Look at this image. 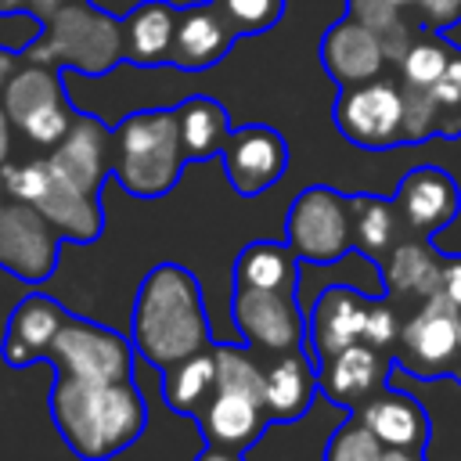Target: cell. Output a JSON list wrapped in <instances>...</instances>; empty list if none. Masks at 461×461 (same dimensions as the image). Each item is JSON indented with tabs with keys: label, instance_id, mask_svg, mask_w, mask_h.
Masks as SVG:
<instances>
[{
	"label": "cell",
	"instance_id": "cell-31",
	"mask_svg": "<svg viewBox=\"0 0 461 461\" xmlns=\"http://www.w3.org/2000/svg\"><path fill=\"white\" fill-rule=\"evenodd\" d=\"M382 454H385V447L364 425V418L357 411L331 432V439L324 447V461H382Z\"/></svg>",
	"mask_w": 461,
	"mask_h": 461
},
{
	"label": "cell",
	"instance_id": "cell-38",
	"mask_svg": "<svg viewBox=\"0 0 461 461\" xmlns=\"http://www.w3.org/2000/svg\"><path fill=\"white\" fill-rule=\"evenodd\" d=\"M421 25L432 32H447L461 22V0H414Z\"/></svg>",
	"mask_w": 461,
	"mask_h": 461
},
{
	"label": "cell",
	"instance_id": "cell-24",
	"mask_svg": "<svg viewBox=\"0 0 461 461\" xmlns=\"http://www.w3.org/2000/svg\"><path fill=\"white\" fill-rule=\"evenodd\" d=\"M382 267V285L389 295L396 299H429L439 292V277H443V256H436V249L425 238H411V241H396L393 252L378 263Z\"/></svg>",
	"mask_w": 461,
	"mask_h": 461
},
{
	"label": "cell",
	"instance_id": "cell-18",
	"mask_svg": "<svg viewBox=\"0 0 461 461\" xmlns=\"http://www.w3.org/2000/svg\"><path fill=\"white\" fill-rule=\"evenodd\" d=\"M367 306H371V299H364L349 285H328L317 295V303L306 317V342H310V353L317 364L364 339Z\"/></svg>",
	"mask_w": 461,
	"mask_h": 461
},
{
	"label": "cell",
	"instance_id": "cell-30",
	"mask_svg": "<svg viewBox=\"0 0 461 461\" xmlns=\"http://www.w3.org/2000/svg\"><path fill=\"white\" fill-rule=\"evenodd\" d=\"M450 58H454V50H450L447 43H439V40H414V43L407 47L403 61H400L403 83H407V86L432 90V86L443 79Z\"/></svg>",
	"mask_w": 461,
	"mask_h": 461
},
{
	"label": "cell",
	"instance_id": "cell-9",
	"mask_svg": "<svg viewBox=\"0 0 461 461\" xmlns=\"http://www.w3.org/2000/svg\"><path fill=\"white\" fill-rule=\"evenodd\" d=\"M133 360H137V349L130 335L76 313L58 328L47 357V364H54L58 375H76L90 382L133 378Z\"/></svg>",
	"mask_w": 461,
	"mask_h": 461
},
{
	"label": "cell",
	"instance_id": "cell-29",
	"mask_svg": "<svg viewBox=\"0 0 461 461\" xmlns=\"http://www.w3.org/2000/svg\"><path fill=\"white\" fill-rule=\"evenodd\" d=\"M349 209H353V249L364 252L371 263H382L400 234L396 205L378 194H349Z\"/></svg>",
	"mask_w": 461,
	"mask_h": 461
},
{
	"label": "cell",
	"instance_id": "cell-28",
	"mask_svg": "<svg viewBox=\"0 0 461 461\" xmlns=\"http://www.w3.org/2000/svg\"><path fill=\"white\" fill-rule=\"evenodd\" d=\"M176 119H180V140H184L187 162H205L223 151L230 122H227V108L220 101H212L205 94L187 97L176 108Z\"/></svg>",
	"mask_w": 461,
	"mask_h": 461
},
{
	"label": "cell",
	"instance_id": "cell-3",
	"mask_svg": "<svg viewBox=\"0 0 461 461\" xmlns=\"http://www.w3.org/2000/svg\"><path fill=\"white\" fill-rule=\"evenodd\" d=\"M220 385L212 403L198 418V432L209 447L245 454L270 425L263 396V360L249 346L216 342Z\"/></svg>",
	"mask_w": 461,
	"mask_h": 461
},
{
	"label": "cell",
	"instance_id": "cell-21",
	"mask_svg": "<svg viewBox=\"0 0 461 461\" xmlns=\"http://www.w3.org/2000/svg\"><path fill=\"white\" fill-rule=\"evenodd\" d=\"M263 360V396H267V414L270 421H295L310 411L313 396L321 393L317 382V364L306 357V349H288L277 357H259Z\"/></svg>",
	"mask_w": 461,
	"mask_h": 461
},
{
	"label": "cell",
	"instance_id": "cell-41",
	"mask_svg": "<svg viewBox=\"0 0 461 461\" xmlns=\"http://www.w3.org/2000/svg\"><path fill=\"white\" fill-rule=\"evenodd\" d=\"M11 115L4 112V104H0V166L7 162V155H11Z\"/></svg>",
	"mask_w": 461,
	"mask_h": 461
},
{
	"label": "cell",
	"instance_id": "cell-36",
	"mask_svg": "<svg viewBox=\"0 0 461 461\" xmlns=\"http://www.w3.org/2000/svg\"><path fill=\"white\" fill-rule=\"evenodd\" d=\"M414 0H346V11L357 18V22H364V25H371L378 36L382 32H389L393 25H400L403 22V7H411Z\"/></svg>",
	"mask_w": 461,
	"mask_h": 461
},
{
	"label": "cell",
	"instance_id": "cell-11",
	"mask_svg": "<svg viewBox=\"0 0 461 461\" xmlns=\"http://www.w3.org/2000/svg\"><path fill=\"white\" fill-rule=\"evenodd\" d=\"M230 317L241 342L256 357H277L306 342V317L288 288H241L234 285Z\"/></svg>",
	"mask_w": 461,
	"mask_h": 461
},
{
	"label": "cell",
	"instance_id": "cell-27",
	"mask_svg": "<svg viewBox=\"0 0 461 461\" xmlns=\"http://www.w3.org/2000/svg\"><path fill=\"white\" fill-rule=\"evenodd\" d=\"M176 7L166 0H144L126 18V58L137 65L169 61L173 32H176Z\"/></svg>",
	"mask_w": 461,
	"mask_h": 461
},
{
	"label": "cell",
	"instance_id": "cell-33",
	"mask_svg": "<svg viewBox=\"0 0 461 461\" xmlns=\"http://www.w3.org/2000/svg\"><path fill=\"white\" fill-rule=\"evenodd\" d=\"M216 7L227 18V25L234 29V36H245V32L270 29L281 18L285 0H216Z\"/></svg>",
	"mask_w": 461,
	"mask_h": 461
},
{
	"label": "cell",
	"instance_id": "cell-46",
	"mask_svg": "<svg viewBox=\"0 0 461 461\" xmlns=\"http://www.w3.org/2000/svg\"><path fill=\"white\" fill-rule=\"evenodd\" d=\"M450 375H454V378H461V353H457V360H454V367H450Z\"/></svg>",
	"mask_w": 461,
	"mask_h": 461
},
{
	"label": "cell",
	"instance_id": "cell-14",
	"mask_svg": "<svg viewBox=\"0 0 461 461\" xmlns=\"http://www.w3.org/2000/svg\"><path fill=\"white\" fill-rule=\"evenodd\" d=\"M220 158H223V173H227L230 187L241 198H256L285 176L288 144L274 126L249 122V126H238L227 133Z\"/></svg>",
	"mask_w": 461,
	"mask_h": 461
},
{
	"label": "cell",
	"instance_id": "cell-23",
	"mask_svg": "<svg viewBox=\"0 0 461 461\" xmlns=\"http://www.w3.org/2000/svg\"><path fill=\"white\" fill-rule=\"evenodd\" d=\"M364 425L378 436V443L385 450H421L429 443V414L425 407L400 393V389H378L360 411Z\"/></svg>",
	"mask_w": 461,
	"mask_h": 461
},
{
	"label": "cell",
	"instance_id": "cell-8",
	"mask_svg": "<svg viewBox=\"0 0 461 461\" xmlns=\"http://www.w3.org/2000/svg\"><path fill=\"white\" fill-rule=\"evenodd\" d=\"M61 234L25 198L11 194L0 173V270L25 285H43L61 256Z\"/></svg>",
	"mask_w": 461,
	"mask_h": 461
},
{
	"label": "cell",
	"instance_id": "cell-26",
	"mask_svg": "<svg viewBox=\"0 0 461 461\" xmlns=\"http://www.w3.org/2000/svg\"><path fill=\"white\" fill-rule=\"evenodd\" d=\"M299 256L288 241H249L234 259V285L241 288H288L299 285Z\"/></svg>",
	"mask_w": 461,
	"mask_h": 461
},
{
	"label": "cell",
	"instance_id": "cell-47",
	"mask_svg": "<svg viewBox=\"0 0 461 461\" xmlns=\"http://www.w3.org/2000/svg\"><path fill=\"white\" fill-rule=\"evenodd\" d=\"M457 335H461V310H457Z\"/></svg>",
	"mask_w": 461,
	"mask_h": 461
},
{
	"label": "cell",
	"instance_id": "cell-13",
	"mask_svg": "<svg viewBox=\"0 0 461 461\" xmlns=\"http://www.w3.org/2000/svg\"><path fill=\"white\" fill-rule=\"evenodd\" d=\"M457 353H461L457 306L443 292H436L421 299L418 310L403 321L396 339V364L418 378H436L454 367Z\"/></svg>",
	"mask_w": 461,
	"mask_h": 461
},
{
	"label": "cell",
	"instance_id": "cell-2",
	"mask_svg": "<svg viewBox=\"0 0 461 461\" xmlns=\"http://www.w3.org/2000/svg\"><path fill=\"white\" fill-rule=\"evenodd\" d=\"M130 339L137 357L158 371L212 342L202 285L184 263H155L144 274L130 310Z\"/></svg>",
	"mask_w": 461,
	"mask_h": 461
},
{
	"label": "cell",
	"instance_id": "cell-10",
	"mask_svg": "<svg viewBox=\"0 0 461 461\" xmlns=\"http://www.w3.org/2000/svg\"><path fill=\"white\" fill-rule=\"evenodd\" d=\"M0 104L11 115V122L32 144H43V148H54L76 122V112L68 108V97H65L61 72H54L50 65L29 61L25 68H18L7 79Z\"/></svg>",
	"mask_w": 461,
	"mask_h": 461
},
{
	"label": "cell",
	"instance_id": "cell-44",
	"mask_svg": "<svg viewBox=\"0 0 461 461\" xmlns=\"http://www.w3.org/2000/svg\"><path fill=\"white\" fill-rule=\"evenodd\" d=\"M382 461H425L421 450H385Z\"/></svg>",
	"mask_w": 461,
	"mask_h": 461
},
{
	"label": "cell",
	"instance_id": "cell-20",
	"mask_svg": "<svg viewBox=\"0 0 461 461\" xmlns=\"http://www.w3.org/2000/svg\"><path fill=\"white\" fill-rule=\"evenodd\" d=\"M321 61H324V72L339 86H357V83L378 79L389 58H385L382 36L371 25H364L353 14H346V18H339L324 32V40H321Z\"/></svg>",
	"mask_w": 461,
	"mask_h": 461
},
{
	"label": "cell",
	"instance_id": "cell-12",
	"mask_svg": "<svg viewBox=\"0 0 461 461\" xmlns=\"http://www.w3.org/2000/svg\"><path fill=\"white\" fill-rule=\"evenodd\" d=\"M335 126L349 144L367 151L403 144V90L382 76L342 86L335 101Z\"/></svg>",
	"mask_w": 461,
	"mask_h": 461
},
{
	"label": "cell",
	"instance_id": "cell-34",
	"mask_svg": "<svg viewBox=\"0 0 461 461\" xmlns=\"http://www.w3.org/2000/svg\"><path fill=\"white\" fill-rule=\"evenodd\" d=\"M43 32H47V22L40 14H32L29 7L0 11V50L25 54L32 43H40Z\"/></svg>",
	"mask_w": 461,
	"mask_h": 461
},
{
	"label": "cell",
	"instance_id": "cell-6",
	"mask_svg": "<svg viewBox=\"0 0 461 461\" xmlns=\"http://www.w3.org/2000/svg\"><path fill=\"white\" fill-rule=\"evenodd\" d=\"M4 184L11 194L32 202L65 241L76 245H90L101 238L104 230V209L101 198H90L86 191H79L76 184H68L65 176L54 173V166L47 158H32V162H18V166H0Z\"/></svg>",
	"mask_w": 461,
	"mask_h": 461
},
{
	"label": "cell",
	"instance_id": "cell-1",
	"mask_svg": "<svg viewBox=\"0 0 461 461\" xmlns=\"http://www.w3.org/2000/svg\"><path fill=\"white\" fill-rule=\"evenodd\" d=\"M47 407L58 436L79 461H112L148 429V403L133 378L90 382L54 375Z\"/></svg>",
	"mask_w": 461,
	"mask_h": 461
},
{
	"label": "cell",
	"instance_id": "cell-37",
	"mask_svg": "<svg viewBox=\"0 0 461 461\" xmlns=\"http://www.w3.org/2000/svg\"><path fill=\"white\" fill-rule=\"evenodd\" d=\"M400 313L393 303H375L367 306V328H364V342L378 346V349H396V339H400Z\"/></svg>",
	"mask_w": 461,
	"mask_h": 461
},
{
	"label": "cell",
	"instance_id": "cell-45",
	"mask_svg": "<svg viewBox=\"0 0 461 461\" xmlns=\"http://www.w3.org/2000/svg\"><path fill=\"white\" fill-rule=\"evenodd\" d=\"M25 0H0V11H14V7H22Z\"/></svg>",
	"mask_w": 461,
	"mask_h": 461
},
{
	"label": "cell",
	"instance_id": "cell-15",
	"mask_svg": "<svg viewBox=\"0 0 461 461\" xmlns=\"http://www.w3.org/2000/svg\"><path fill=\"white\" fill-rule=\"evenodd\" d=\"M47 162L54 166L58 176H65L90 198H101L104 180L115 173V133L101 119L76 112V122L54 144Z\"/></svg>",
	"mask_w": 461,
	"mask_h": 461
},
{
	"label": "cell",
	"instance_id": "cell-40",
	"mask_svg": "<svg viewBox=\"0 0 461 461\" xmlns=\"http://www.w3.org/2000/svg\"><path fill=\"white\" fill-rule=\"evenodd\" d=\"M25 7H29L32 14H40L43 22H50V18L65 7V0H25Z\"/></svg>",
	"mask_w": 461,
	"mask_h": 461
},
{
	"label": "cell",
	"instance_id": "cell-5",
	"mask_svg": "<svg viewBox=\"0 0 461 461\" xmlns=\"http://www.w3.org/2000/svg\"><path fill=\"white\" fill-rule=\"evenodd\" d=\"M126 54V32L97 4H65L40 43L25 50L32 65H68L83 76H104Z\"/></svg>",
	"mask_w": 461,
	"mask_h": 461
},
{
	"label": "cell",
	"instance_id": "cell-35",
	"mask_svg": "<svg viewBox=\"0 0 461 461\" xmlns=\"http://www.w3.org/2000/svg\"><path fill=\"white\" fill-rule=\"evenodd\" d=\"M432 97L443 108V133L457 137L461 133V50H454L443 79L432 86Z\"/></svg>",
	"mask_w": 461,
	"mask_h": 461
},
{
	"label": "cell",
	"instance_id": "cell-4",
	"mask_svg": "<svg viewBox=\"0 0 461 461\" xmlns=\"http://www.w3.org/2000/svg\"><path fill=\"white\" fill-rule=\"evenodd\" d=\"M187 166L176 108L133 112L115 130V180L133 198H162Z\"/></svg>",
	"mask_w": 461,
	"mask_h": 461
},
{
	"label": "cell",
	"instance_id": "cell-39",
	"mask_svg": "<svg viewBox=\"0 0 461 461\" xmlns=\"http://www.w3.org/2000/svg\"><path fill=\"white\" fill-rule=\"evenodd\" d=\"M439 292H443V295L461 310V256H447V259H443Z\"/></svg>",
	"mask_w": 461,
	"mask_h": 461
},
{
	"label": "cell",
	"instance_id": "cell-42",
	"mask_svg": "<svg viewBox=\"0 0 461 461\" xmlns=\"http://www.w3.org/2000/svg\"><path fill=\"white\" fill-rule=\"evenodd\" d=\"M194 461H241V454H234V450H220V447H202V454L194 457Z\"/></svg>",
	"mask_w": 461,
	"mask_h": 461
},
{
	"label": "cell",
	"instance_id": "cell-32",
	"mask_svg": "<svg viewBox=\"0 0 461 461\" xmlns=\"http://www.w3.org/2000/svg\"><path fill=\"white\" fill-rule=\"evenodd\" d=\"M432 133H443V108L432 90L403 83V144H421Z\"/></svg>",
	"mask_w": 461,
	"mask_h": 461
},
{
	"label": "cell",
	"instance_id": "cell-7",
	"mask_svg": "<svg viewBox=\"0 0 461 461\" xmlns=\"http://www.w3.org/2000/svg\"><path fill=\"white\" fill-rule=\"evenodd\" d=\"M285 241L295 249L303 263H313V267L346 259V252L353 249L349 194H339L335 187H324V184L303 187L288 205Z\"/></svg>",
	"mask_w": 461,
	"mask_h": 461
},
{
	"label": "cell",
	"instance_id": "cell-25",
	"mask_svg": "<svg viewBox=\"0 0 461 461\" xmlns=\"http://www.w3.org/2000/svg\"><path fill=\"white\" fill-rule=\"evenodd\" d=\"M220 385V360H216V342H209L205 349L176 360L173 367L162 371V400L169 411L184 414V418H202V411L212 403Z\"/></svg>",
	"mask_w": 461,
	"mask_h": 461
},
{
	"label": "cell",
	"instance_id": "cell-22",
	"mask_svg": "<svg viewBox=\"0 0 461 461\" xmlns=\"http://www.w3.org/2000/svg\"><path fill=\"white\" fill-rule=\"evenodd\" d=\"M234 43V29L227 25V18L220 14L216 4H194L184 7L176 14V32H173V47H169V61L184 72L194 68H209L216 65Z\"/></svg>",
	"mask_w": 461,
	"mask_h": 461
},
{
	"label": "cell",
	"instance_id": "cell-43",
	"mask_svg": "<svg viewBox=\"0 0 461 461\" xmlns=\"http://www.w3.org/2000/svg\"><path fill=\"white\" fill-rule=\"evenodd\" d=\"M14 72H18V68H14V54H11V50H0V90L7 86V79H11Z\"/></svg>",
	"mask_w": 461,
	"mask_h": 461
},
{
	"label": "cell",
	"instance_id": "cell-19",
	"mask_svg": "<svg viewBox=\"0 0 461 461\" xmlns=\"http://www.w3.org/2000/svg\"><path fill=\"white\" fill-rule=\"evenodd\" d=\"M317 382L331 403H339L346 411H360L378 389H385V349L360 339V342L331 353L328 360H321Z\"/></svg>",
	"mask_w": 461,
	"mask_h": 461
},
{
	"label": "cell",
	"instance_id": "cell-17",
	"mask_svg": "<svg viewBox=\"0 0 461 461\" xmlns=\"http://www.w3.org/2000/svg\"><path fill=\"white\" fill-rule=\"evenodd\" d=\"M393 205L400 212V223L411 234L429 238L457 216L461 191H457L454 176L443 173L439 166H418L400 180V187L393 194Z\"/></svg>",
	"mask_w": 461,
	"mask_h": 461
},
{
	"label": "cell",
	"instance_id": "cell-16",
	"mask_svg": "<svg viewBox=\"0 0 461 461\" xmlns=\"http://www.w3.org/2000/svg\"><path fill=\"white\" fill-rule=\"evenodd\" d=\"M68 317L72 313L43 292L22 295L14 303V310L7 313V328H4V342H0L4 364L7 367H32V364L47 360L54 335Z\"/></svg>",
	"mask_w": 461,
	"mask_h": 461
}]
</instances>
